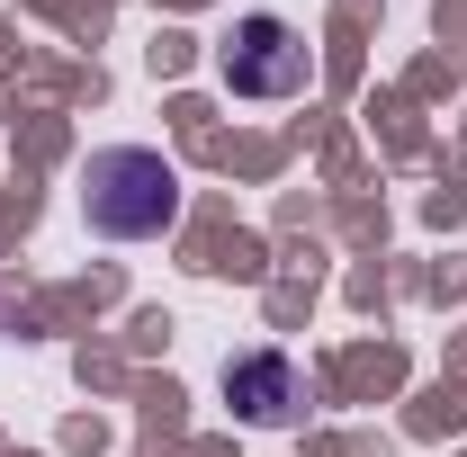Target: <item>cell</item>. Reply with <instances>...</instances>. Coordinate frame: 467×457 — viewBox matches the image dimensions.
<instances>
[{
    "label": "cell",
    "mask_w": 467,
    "mask_h": 457,
    "mask_svg": "<svg viewBox=\"0 0 467 457\" xmlns=\"http://www.w3.org/2000/svg\"><path fill=\"white\" fill-rule=\"evenodd\" d=\"M234 99H296L306 81H315V55H306V36H296L288 18H270V9H252L243 27L225 36V55H216Z\"/></svg>",
    "instance_id": "obj_2"
},
{
    "label": "cell",
    "mask_w": 467,
    "mask_h": 457,
    "mask_svg": "<svg viewBox=\"0 0 467 457\" xmlns=\"http://www.w3.org/2000/svg\"><path fill=\"white\" fill-rule=\"evenodd\" d=\"M81 216L109 242H153L180 225V171L153 144H99L81 162Z\"/></svg>",
    "instance_id": "obj_1"
},
{
    "label": "cell",
    "mask_w": 467,
    "mask_h": 457,
    "mask_svg": "<svg viewBox=\"0 0 467 457\" xmlns=\"http://www.w3.org/2000/svg\"><path fill=\"white\" fill-rule=\"evenodd\" d=\"M225 403L243 412V421L279 431L296 403H306V377H296L288 350H243V359H225Z\"/></svg>",
    "instance_id": "obj_3"
}]
</instances>
